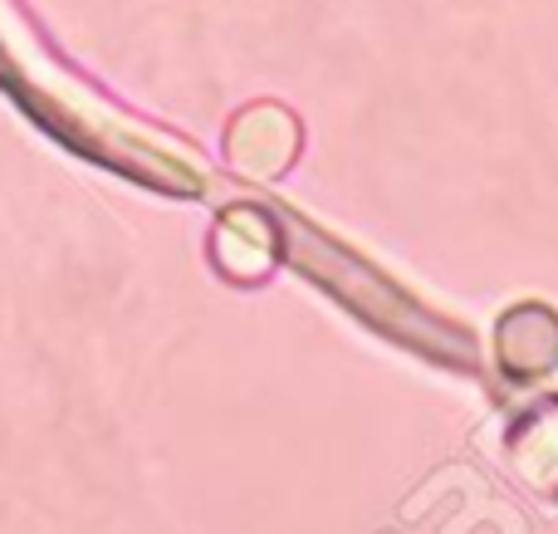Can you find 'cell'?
Segmentation results:
<instances>
[{
    "instance_id": "cell-1",
    "label": "cell",
    "mask_w": 558,
    "mask_h": 534,
    "mask_svg": "<svg viewBox=\"0 0 558 534\" xmlns=\"http://www.w3.org/2000/svg\"><path fill=\"white\" fill-rule=\"evenodd\" d=\"M294 147H299V123L284 113V108L260 104V108H251V113L235 118L226 153H231L235 172H245V177H279L289 167V157H294Z\"/></svg>"
},
{
    "instance_id": "cell-2",
    "label": "cell",
    "mask_w": 558,
    "mask_h": 534,
    "mask_svg": "<svg viewBox=\"0 0 558 534\" xmlns=\"http://www.w3.org/2000/svg\"><path fill=\"white\" fill-rule=\"evenodd\" d=\"M275 251H279V235H275L270 216L255 211V206H231L211 235V255L231 280H260V275H270Z\"/></svg>"
},
{
    "instance_id": "cell-3",
    "label": "cell",
    "mask_w": 558,
    "mask_h": 534,
    "mask_svg": "<svg viewBox=\"0 0 558 534\" xmlns=\"http://www.w3.org/2000/svg\"><path fill=\"white\" fill-rule=\"evenodd\" d=\"M500 363L514 378H544L558 368V319L544 304H524L500 319Z\"/></svg>"
},
{
    "instance_id": "cell-4",
    "label": "cell",
    "mask_w": 558,
    "mask_h": 534,
    "mask_svg": "<svg viewBox=\"0 0 558 534\" xmlns=\"http://www.w3.org/2000/svg\"><path fill=\"white\" fill-rule=\"evenodd\" d=\"M514 466L544 496H558V408H539L514 432Z\"/></svg>"
}]
</instances>
